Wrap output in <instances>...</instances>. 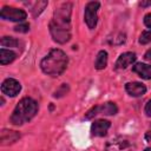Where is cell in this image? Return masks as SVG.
I'll return each mask as SVG.
<instances>
[{
  "instance_id": "d6986e66",
  "label": "cell",
  "mask_w": 151,
  "mask_h": 151,
  "mask_svg": "<svg viewBox=\"0 0 151 151\" xmlns=\"http://www.w3.org/2000/svg\"><path fill=\"white\" fill-rule=\"evenodd\" d=\"M28 29H29V25L26 24V22L14 26V31L15 32H19V33H26V32H28Z\"/></svg>"
},
{
  "instance_id": "9c48e42d",
  "label": "cell",
  "mask_w": 151,
  "mask_h": 151,
  "mask_svg": "<svg viewBox=\"0 0 151 151\" xmlns=\"http://www.w3.org/2000/svg\"><path fill=\"white\" fill-rule=\"evenodd\" d=\"M111 126V123L109 120H105V119H98L96 120L92 126H91V132L93 136H97V137H103L106 134L107 130L110 129Z\"/></svg>"
},
{
  "instance_id": "6da1fadb",
  "label": "cell",
  "mask_w": 151,
  "mask_h": 151,
  "mask_svg": "<svg viewBox=\"0 0 151 151\" xmlns=\"http://www.w3.org/2000/svg\"><path fill=\"white\" fill-rule=\"evenodd\" d=\"M71 12L72 4L64 2L57 7L50 22L51 35L59 44H65L71 39Z\"/></svg>"
},
{
  "instance_id": "7a4b0ae2",
  "label": "cell",
  "mask_w": 151,
  "mask_h": 151,
  "mask_svg": "<svg viewBox=\"0 0 151 151\" xmlns=\"http://www.w3.org/2000/svg\"><path fill=\"white\" fill-rule=\"evenodd\" d=\"M67 63H68L67 55L61 50L54 48L51 50L50 53L41 60L40 67L42 72L46 73L47 76L58 77L66 70Z\"/></svg>"
},
{
  "instance_id": "277c9868",
  "label": "cell",
  "mask_w": 151,
  "mask_h": 151,
  "mask_svg": "<svg viewBox=\"0 0 151 151\" xmlns=\"http://www.w3.org/2000/svg\"><path fill=\"white\" fill-rule=\"evenodd\" d=\"M118 112V107L112 101H107V103H104L101 105H97V106H93L91 110H88L85 114V118L86 119H91L93 118L94 116L97 114H106V116H112V114H116Z\"/></svg>"
},
{
  "instance_id": "4fadbf2b",
  "label": "cell",
  "mask_w": 151,
  "mask_h": 151,
  "mask_svg": "<svg viewBox=\"0 0 151 151\" xmlns=\"http://www.w3.org/2000/svg\"><path fill=\"white\" fill-rule=\"evenodd\" d=\"M20 138V133L17 131H11V130H2L1 132V144L2 145H8L13 144Z\"/></svg>"
},
{
  "instance_id": "603a6c76",
  "label": "cell",
  "mask_w": 151,
  "mask_h": 151,
  "mask_svg": "<svg viewBox=\"0 0 151 151\" xmlns=\"http://www.w3.org/2000/svg\"><path fill=\"white\" fill-rule=\"evenodd\" d=\"M145 140L151 142V131H149V132H146V133H145Z\"/></svg>"
},
{
  "instance_id": "e0dca14e",
  "label": "cell",
  "mask_w": 151,
  "mask_h": 151,
  "mask_svg": "<svg viewBox=\"0 0 151 151\" xmlns=\"http://www.w3.org/2000/svg\"><path fill=\"white\" fill-rule=\"evenodd\" d=\"M0 45L2 47H17L18 46V40L12 37H2L0 40Z\"/></svg>"
},
{
  "instance_id": "2e32d148",
  "label": "cell",
  "mask_w": 151,
  "mask_h": 151,
  "mask_svg": "<svg viewBox=\"0 0 151 151\" xmlns=\"http://www.w3.org/2000/svg\"><path fill=\"white\" fill-rule=\"evenodd\" d=\"M47 1H37V2H34V6L32 7V9H31V12H32V14H33V17H37V15H39L42 11H44V8L47 6Z\"/></svg>"
},
{
  "instance_id": "9a60e30c",
  "label": "cell",
  "mask_w": 151,
  "mask_h": 151,
  "mask_svg": "<svg viewBox=\"0 0 151 151\" xmlns=\"http://www.w3.org/2000/svg\"><path fill=\"white\" fill-rule=\"evenodd\" d=\"M106 65H107V53L105 51H99V53L97 54V58H96L94 67L97 70H103L106 67Z\"/></svg>"
},
{
  "instance_id": "52a82bcc",
  "label": "cell",
  "mask_w": 151,
  "mask_h": 151,
  "mask_svg": "<svg viewBox=\"0 0 151 151\" xmlns=\"http://www.w3.org/2000/svg\"><path fill=\"white\" fill-rule=\"evenodd\" d=\"M100 4L98 1H91L85 6V13H84V18H85V22L88 26V28H94L98 21V17H97V12L99 9Z\"/></svg>"
},
{
  "instance_id": "3957f363",
  "label": "cell",
  "mask_w": 151,
  "mask_h": 151,
  "mask_svg": "<svg viewBox=\"0 0 151 151\" xmlns=\"http://www.w3.org/2000/svg\"><path fill=\"white\" fill-rule=\"evenodd\" d=\"M38 112V104L34 99L25 97L22 98L11 116V123L14 125H22L29 122Z\"/></svg>"
},
{
  "instance_id": "ac0fdd59",
  "label": "cell",
  "mask_w": 151,
  "mask_h": 151,
  "mask_svg": "<svg viewBox=\"0 0 151 151\" xmlns=\"http://www.w3.org/2000/svg\"><path fill=\"white\" fill-rule=\"evenodd\" d=\"M139 42L142 45H145V44H149L151 42V31H144L139 38Z\"/></svg>"
},
{
  "instance_id": "7c38bea8",
  "label": "cell",
  "mask_w": 151,
  "mask_h": 151,
  "mask_svg": "<svg viewBox=\"0 0 151 151\" xmlns=\"http://www.w3.org/2000/svg\"><path fill=\"white\" fill-rule=\"evenodd\" d=\"M132 71L136 72L140 78L143 79H151V66L147 64H143V63H137L132 66Z\"/></svg>"
},
{
  "instance_id": "5b68a950",
  "label": "cell",
  "mask_w": 151,
  "mask_h": 151,
  "mask_svg": "<svg viewBox=\"0 0 151 151\" xmlns=\"http://www.w3.org/2000/svg\"><path fill=\"white\" fill-rule=\"evenodd\" d=\"M105 150L106 151H136V145L129 139L118 137L107 142Z\"/></svg>"
},
{
  "instance_id": "44dd1931",
  "label": "cell",
  "mask_w": 151,
  "mask_h": 151,
  "mask_svg": "<svg viewBox=\"0 0 151 151\" xmlns=\"http://www.w3.org/2000/svg\"><path fill=\"white\" fill-rule=\"evenodd\" d=\"M144 111H145V113H146V116H149V117H151V99L146 103V105H145V109H144Z\"/></svg>"
},
{
  "instance_id": "ffe728a7",
  "label": "cell",
  "mask_w": 151,
  "mask_h": 151,
  "mask_svg": "<svg viewBox=\"0 0 151 151\" xmlns=\"http://www.w3.org/2000/svg\"><path fill=\"white\" fill-rule=\"evenodd\" d=\"M144 24H145L146 27L151 28V13H149V14H146L144 17Z\"/></svg>"
},
{
  "instance_id": "5bb4252c",
  "label": "cell",
  "mask_w": 151,
  "mask_h": 151,
  "mask_svg": "<svg viewBox=\"0 0 151 151\" xmlns=\"http://www.w3.org/2000/svg\"><path fill=\"white\" fill-rule=\"evenodd\" d=\"M14 59H15V53L13 51L6 50L4 47L0 50V64L1 65H7L12 63Z\"/></svg>"
},
{
  "instance_id": "d4e9b609",
  "label": "cell",
  "mask_w": 151,
  "mask_h": 151,
  "mask_svg": "<svg viewBox=\"0 0 151 151\" xmlns=\"http://www.w3.org/2000/svg\"><path fill=\"white\" fill-rule=\"evenodd\" d=\"M144 151H151V147H147V149H145Z\"/></svg>"
},
{
  "instance_id": "30bf717a",
  "label": "cell",
  "mask_w": 151,
  "mask_h": 151,
  "mask_svg": "<svg viewBox=\"0 0 151 151\" xmlns=\"http://www.w3.org/2000/svg\"><path fill=\"white\" fill-rule=\"evenodd\" d=\"M125 90L132 97H140L146 92V86L138 81H130L125 84Z\"/></svg>"
},
{
  "instance_id": "8992f818",
  "label": "cell",
  "mask_w": 151,
  "mask_h": 151,
  "mask_svg": "<svg viewBox=\"0 0 151 151\" xmlns=\"http://www.w3.org/2000/svg\"><path fill=\"white\" fill-rule=\"evenodd\" d=\"M1 19L5 20H11V21H24L27 17L26 12L20 8L15 7H9V6H4L0 12Z\"/></svg>"
},
{
  "instance_id": "cb8c5ba5",
  "label": "cell",
  "mask_w": 151,
  "mask_h": 151,
  "mask_svg": "<svg viewBox=\"0 0 151 151\" xmlns=\"http://www.w3.org/2000/svg\"><path fill=\"white\" fill-rule=\"evenodd\" d=\"M149 5H151V0H150V1H142V2H140V6H143V7H146V6H149Z\"/></svg>"
},
{
  "instance_id": "7402d4cb",
  "label": "cell",
  "mask_w": 151,
  "mask_h": 151,
  "mask_svg": "<svg viewBox=\"0 0 151 151\" xmlns=\"http://www.w3.org/2000/svg\"><path fill=\"white\" fill-rule=\"evenodd\" d=\"M144 59H145L146 61H150V63H151V48L147 50V51L145 52V54H144Z\"/></svg>"
},
{
  "instance_id": "8fae6325",
  "label": "cell",
  "mask_w": 151,
  "mask_h": 151,
  "mask_svg": "<svg viewBox=\"0 0 151 151\" xmlns=\"http://www.w3.org/2000/svg\"><path fill=\"white\" fill-rule=\"evenodd\" d=\"M137 57L136 53L133 52H125L123 54L119 55V58L116 61V68L122 70V68H126L127 66H130L131 64H133L136 61Z\"/></svg>"
},
{
  "instance_id": "ba28073f",
  "label": "cell",
  "mask_w": 151,
  "mask_h": 151,
  "mask_svg": "<svg viewBox=\"0 0 151 151\" xmlns=\"http://www.w3.org/2000/svg\"><path fill=\"white\" fill-rule=\"evenodd\" d=\"M20 90H21L20 83L13 78H7L1 84V92L8 97H15L17 94H19Z\"/></svg>"
}]
</instances>
